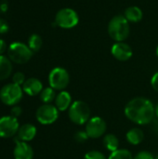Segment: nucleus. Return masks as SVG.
<instances>
[{"instance_id":"f257e3e1","label":"nucleus","mask_w":158,"mask_h":159,"mask_svg":"<svg viewBox=\"0 0 158 159\" xmlns=\"http://www.w3.org/2000/svg\"><path fill=\"white\" fill-rule=\"evenodd\" d=\"M126 117L131 122L144 126L150 124L156 116V106L147 98L136 97L130 100L124 110Z\"/></svg>"},{"instance_id":"f03ea898","label":"nucleus","mask_w":158,"mask_h":159,"mask_svg":"<svg viewBox=\"0 0 158 159\" xmlns=\"http://www.w3.org/2000/svg\"><path fill=\"white\" fill-rule=\"evenodd\" d=\"M108 34L115 42H124L129 35V22L124 15H116L108 23Z\"/></svg>"},{"instance_id":"7ed1b4c3","label":"nucleus","mask_w":158,"mask_h":159,"mask_svg":"<svg viewBox=\"0 0 158 159\" xmlns=\"http://www.w3.org/2000/svg\"><path fill=\"white\" fill-rule=\"evenodd\" d=\"M90 108L83 101H75L72 103L68 110V116L70 120L78 126L87 124L90 117Z\"/></svg>"},{"instance_id":"20e7f679","label":"nucleus","mask_w":158,"mask_h":159,"mask_svg":"<svg viewBox=\"0 0 158 159\" xmlns=\"http://www.w3.org/2000/svg\"><path fill=\"white\" fill-rule=\"evenodd\" d=\"M33 51L28 45L21 42H13L9 45L7 49L8 59L18 64H23L30 61L33 56Z\"/></svg>"},{"instance_id":"39448f33","label":"nucleus","mask_w":158,"mask_h":159,"mask_svg":"<svg viewBox=\"0 0 158 159\" xmlns=\"http://www.w3.org/2000/svg\"><path fill=\"white\" fill-rule=\"evenodd\" d=\"M79 22L77 12L71 7H63L60 9L55 16L54 25L62 29H72Z\"/></svg>"},{"instance_id":"423d86ee","label":"nucleus","mask_w":158,"mask_h":159,"mask_svg":"<svg viewBox=\"0 0 158 159\" xmlns=\"http://www.w3.org/2000/svg\"><path fill=\"white\" fill-rule=\"evenodd\" d=\"M23 95V90L20 86L14 83L7 84L0 89V100L3 103L9 106H14L20 102Z\"/></svg>"},{"instance_id":"0eeeda50","label":"nucleus","mask_w":158,"mask_h":159,"mask_svg":"<svg viewBox=\"0 0 158 159\" xmlns=\"http://www.w3.org/2000/svg\"><path fill=\"white\" fill-rule=\"evenodd\" d=\"M70 82V75L66 69L62 67L53 68L48 75L49 86L55 90H64Z\"/></svg>"},{"instance_id":"6e6552de","label":"nucleus","mask_w":158,"mask_h":159,"mask_svg":"<svg viewBox=\"0 0 158 159\" xmlns=\"http://www.w3.org/2000/svg\"><path fill=\"white\" fill-rule=\"evenodd\" d=\"M59 110L55 105L49 104H43L36 110V119L42 125H51L59 117Z\"/></svg>"},{"instance_id":"1a4fd4ad","label":"nucleus","mask_w":158,"mask_h":159,"mask_svg":"<svg viewBox=\"0 0 158 159\" xmlns=\"http://www.w3.org/2000/svg\"><path fill=\"white\" fill-rule=\"evenodd\" d=\"M107 129L106 122L100 116L91 117L86 124V132L91 139H98L104 136Z\"/></svg>"},{"instance_id":"9d476101","label":"nucleus","mask_w":158,"mask_h":159,"mask_svg":"<svg viewBox=\"0 0 158 159\" xmlns=\"http://www.w3.org/2000/svg\"><path fill=\"white\" fill-rule=\"evenodd\" d=\"M20 129L18 118L11 116H3L0 118V137L10 138L13 137Z\"/></svg>"},{"instance_id":"9b49d317","label":"nucleus","mask_w":158,"mask_h":159,"mask_svg":"<svg viewBox=\"0 0 158 159\" xmlns=\"http://www.w3.org/2000/svg\"><path fill=\"white\" fill-rule=\"evenodd\" d=\"M111 53L115 59L120 61H127L133 55L132 48L125 42H115L111 48Z\"/></svg>"},{"instance_id":"f8f14e48","label":"nucleus","mask_w":158,"mask_h":159,"mask_svg":"<svg viewBox=\"0 0 158 159\" xmlns=\"http://www.w3.org/2000/svg\"><path fill=\"white\" fill-rule=\"evenodd\" d=\"M22 90L29 96H36L43 90V84L39 79L35 77H30L26 79L22 85Z\"/></svg>"},{"instance_id":"ddd939ff","label":"nucleus","mask_w":158,"mask_h":159,"mask_svg":"<svg viewBox=\"0 0 158 159\" xmlns=\"http://www.w3.org/2000/svg\"><path fill=\"white\" fill-rule=\"evenodd\" d=\"M13 156L15 159H33L34 151L33 148L25 142H20L16 143Z\"/></svg>"},{"instance_id":"4468645a","label":"nucleus","mask_w":158,"mask_h":159,"mask_svg":"<svg viewBox=\"0 0 158 159\" xmlns=\"http://www.w3.org/2000/svg\"><path fill=\"white\" fill-rule=\"evenodd\" d=\"M72 96L66 90H61L59 92L55 99V106L60 112H64L69 110L72 105Z\"/></svg>"},{"instance_id":"2eb2a0df","label":"nucleus","mask_w":158,"mask_h":159,"mask_svg":"<svg viewBox=\"0 0 158 159\" xmlns=\"http://www.w3.org/2000/svg\"><path fill=\"white\" fill-rule=\"evenodd\" d=\"M18 138L20 142H30L36 135V128L32 124H24L20 127L18 130Z\"/></svg>"},{"instance_id":"dca6fc26","label":"nucleus","mask_w":158,"mask_h":159,"mask_svg":"<svg viewBox=\"0 0 158 159\" xmlns=\"http://www.w3.org/2000/svg\"><path fill=\"white\" fill-rule=\"evenodd\" d=\"M124 17L129 20V22H140L143 17V12L141 7L137 6H130L126 8L124 12Z\"/></svg>"},{"instance_id":"f3484780","label":"nucleus","mask_w":158,"mask_h":159,"mask_svg":"<svg viewBox=\"0 0 158 159\" xmlns=\"http://www.w3.org/2000/svg\"><path fill=\"white\" fill-rule=\"evenodd\" d=\"M128 143L131 145H139L144 139L143 131L139 128H133L129 129L126 134Z\"/></svg>"},{"instance_id":"a211bd4d","label":"nucleus","mask_w":158,"mask_h":159,"mask_svg":"<svg viewBox=\"0 0 158 159\" xmlns=\"http://www.w3.org/2000/svg\"><path fill=\"white\" fill-rule=\"evenodd\" d=\"M11 73H12L11 61L7 57L0 55V80H5L8 78Z\"/></svg>"},{"instance_id":"6ab92c4d","label":"nucleus","mask_w":158,"mask_h":159,"mask_svg":"<svg viewBox=\"0 0 158 159\" xmlns=\"http://www.w3.org/2000/svg\"><path fill=\"white\" fill-rule=\"evenodd\" d=\"M103 145L111 153L115 152L119 149V140L115 134H106L103 137Z\"/></svg>"},{"instance_id":"aec40b11","label":"nucleus","mask_w":158,"mask_h":159,"mask_svg":"<svg viewBox=\"0 0 158 159\" xmlns=\"http://www.w3.org/2000/svg\"><path fill=\"white\" fill-rule=\"evenodd\" d=\"M56 92L55 89H53L51 87L43 89V90L40 93V99L45 104H49L56 99Z\"/></svg>"},{"instance_id":"412c9836","label":"nucleus","mask_w":158,"mask_h":159,"mask_svg":"<svg viewBox=\"0 0 158 159\" xmlns=\"http://www.w3.org/2000/svg\"><path fill=\"white\" fill-rule=\"evenodd\" d=\"M42 44H43V40L39 34H34L28 39V47L33 52H37L41 48Z\"/></svg>"},{"instance_id":"4be33fe9","label":"nucleus","mask_w":158,"mask_h":159,"mask_svg":"<svg viewBox=\"0 0 158 159\" xmlns=\"http://www.w3.org/2000/svg\"><path fill=\"white\" fill-rule=\"evenodd\" d=\"M131 152L128 149H117L115 152H112L108 159H133Z\"/></svg>"},{"instance_id":"5701e85b","label":"nucleus","mask_w":158,"mask_h":159,"mask_svg":"<svg viewBox=\"0 0 158 159\" xmlns=\"http://www.w3.org/2000/svg\"><path fill=\"white\" fill-rule=\"evenodd\" d=\"M84 159H108L104 154H102V152L100 151H97V150H92V151H89L88 152L85 157Z\"/></svg>"},{"instance_id":"b1692460","label":"nucleus","mask_w":158,"mask_h":159,"mask_svg":"<svg viewBox=\"0 0 158 159\" xmlns=\"http://www.w3.org/2000/svg\"><path fill=\"white\" fill-rule=\"evenodd\" d=\"M12 80H13L14 84H16L18 86H21L25 82V75L22 73H20V72H17L16 74L13 75Z\"/></svg>"},{"instance_id":"393cba45","label":"nucleus","mask_w":158,"mask_h":159,"mask_svg":"<svg viewBox=\"0 0 158 159\" xmlns=\"http://www.w3.org/2000/svg\"><path fill=\"white\" fill-rule=\"evenodd\" d=\"M88 135L87 134L86 130H79L74 134V140L77 143H85L88 139Z\"/></svg>"},{"instance_id":"a878e982","label":"nucleus","mask_w":158,"mask_h":159,"mask_svg":"<svg viewBox=\"0 0 158 159\" xmlns=\"http://www.w3.org/2000/svg\"><path fill=\"white\" fill-rule=\"evenodd\" d=\"M133 159H155V157L148 151H141L134 157Z\"/></svg>"},{"instance_id":"bb28decb","label":"nucleus","mask_w":158,"mask_h":159,"mask_svg":"<svg viewBox=\"0 0 158 159\" xmlns=\"http://www.w3.org/2000/svg\"><path fill=\"white\" fill-rule=\"evenodd\" d=\"M22 113V110L20 106H17V105H14L11 110H10V114H11V116L15 117V118H18Z\"/></svg>"},{"instance_id":"cd10ccee","label":"nucleus","mask_w":158,"mask_h":159,"mask_svg":"<svg viewBox=\"0 0 158 159\" xmlns=\"http://www.w3.org/2000/svg\"><path fill=\"white\" fill-rule=\"evenodd\" d=\"M8 31V23L6 20L0 18V34H6Z\"/></svg>"},{"instance_id":"c85d7f7f","label":"nucleus","mask_w":158,"mask_h":159,"mask_svg":"<svg viewBox=\"0 0 158 159\" xmlns=\"http://www.w3.org/2000/svg\"><path fill=\"white\" fill-rule=\"evenodd\" d=\"M151 85H152V88L158 92V71L152 76Z\"/></svg>"},{"instance_id":"c756f323","label":"nucleus","mask_w":158,"mask_h":159,"mask_svg":"<svg viewBox=\"0 0 158 159\" xmlns=\"http://www.w3.org/2000/svg\"><path fill=\"white\" fill-rule=\"evenodd\" d=\"M7 48V45H6V42L3 40V39H0V55H2L5 50Z\"/></svg>"},{"instance_id":"7c9ffc66","label":"nucleus","mask_w":158,"mask_h":159,"mask_svg":"<svg viewBox=\"0 0 158 159\" xmlns=\"http://www.w3.org/2000/svg\"><path fill=\"white\" fill-rule=\"evenodd\" d=\"M0 9H1L2 12H5V11L7 9V4L5 3V2H3V3L0 5Z\"/></svg>"},{"instance_id":"2f4dec72","label":"nucleus","mask_w":158,"mask_h":159,"mask_svg":"<svg viewBox=\"0 0 158 159\" xmlns=\"http://www.w3.org/2000/svg\"><path fill=\"white\" fill-rule=\"evenodd\" d=\"M156 116L157 117L158 119V103L156 104Z\"/></svg>"},{"instance_id":"473e14b6","label":"nucleus","mask_w":158,"mask_h":159,"mask_svg":"<svg viewBox=\"0 0 158 159\" xmlns=\"http://www.w3.org/2000/svg\"><path fill=\"white\" fill-rule=\"evenodd\" d=\"M156 56L158 57V46H157V48H156Z\"/></svg>"},{"instance_id":"72a5a7b5","label":"nucleus","mask_w":158,"mask_h":159,"mask_svg":"<svg viewBox=\"0 0 158 159\" xmlns=\"http://www.w3.org/2000/svg\"><path fill=\"white\" fill-rule=\"evenodd\" d=\"M155 159H158V155L156 157H155Z\"/></svg>"}]
</instances>
